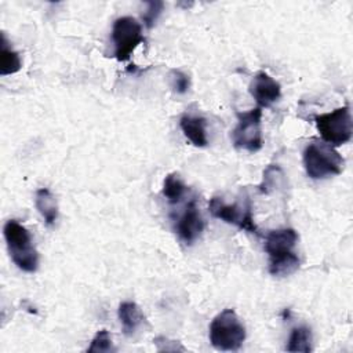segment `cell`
<instances>
[{
    "label": "cell",
    "instance_id": "cell-1",
    "mask_svg": "<svg viewBox=\"0 0 353 353\" xmlns=\"http://www.w3.org/2000/svg\"><path fill=\"white\" fill-rule=\"evenodd\" d=\"M302 161L306 175L314 181L339 175L343 170L342 156L334 146L319 139L307 142L302 153Z\"/></svg>",
    "mask_w": 353,
    "mask_h": 353
},
{
    "label": "cell",
    "instance_id": "cell-2",
    "mask_svg": "<svg viewBox=\"0 0 353 353\" xmlns=\"http://www.w3.org/2000/svg\"><path fill=\"white\" fill-rule=\"evenodd\" d=\"M3 234L8 248V254L18 269L33 273L39 268V252L32 243L29 230L15 219L4 223Z\"/></svg>",
    "mask_w": 353,
    "mask_h": 353
},
{
    "label": "cell",
    "instance_id": "cell-3",
    "mask_svg": "<svg viewBox=\"0 0 353 353\" xmlns=\"http://www.w3.org/2000/svg\"><path fill=\"white\" fill-rule=\"evenodd\" d=\"M210 342L216 350H239L245 341V327L233 309H223L210 324Z\"/></svg>",
    "mask_w": 353,
    "mask_h": 353
},
{
    "label": "cell",
    "instance_id": "cell-4",
    "mask_svg": "<svg viewBox=\"0 0 353 353\" xmlns=\"http://www.w3.org/2000/svg\"><path fill=\"white\" fill-rule=\"evenodd\" d=\"M208 210L214 218L221 219L226 223L234 225L239 229L245 230L251 234L261 236L259 229L254 222L252 205H251V200L247 194L232 204L226 203L222 197L214 196L208 201Z\"/></svg>",
    "mask_w": 353,
    "mask_h": 353
},
{
    "label": "cell",
    "instance_id": "cell-5",
    "mask_svg": "<svg viewBox=\"0 0 353 353\" xmlns=\"http://www.w3.org/2000/svg\"><path fill=\"white\" fill-rule=\"evenodd\" d=\"M314 123L323 141L334 148L347 143L352 138V114L347 105L317 114Z\"/></svg>",
    "mask_w": 353,
    "mask_h": 353
},
{
    "label": "cell",
    "instance_id": "cell-6",
    "mask_svg": "<svg viewBox=\"0 0 353 353\" xmlns=\"http://www.w3.org/2000/svg\"><path fill=\"white\" fill-rule=\"evenodd\" d=\"M237 124L232 132V141L236 149H241L250 153H255L262 149V130L261 119L262 109L259 106L250 109L248 112H239Z\"/></svg>",
    "mask_w": 353,
    "mask_h": 353
},
{
    "label": "cell",
    "instance_id": "cell-7",
    "mask_svg": "<svg viewBox=\"0 0 353 353\" xmlns=\"http://www.w3.org/2000/svg\"><path fill=\"white\" fill-rule=\"evenodd\" d=\"M142 26L132 17H119L112 26V41L114 46L113 55L119 62L128 61L135 48L143 43Z\"/></svg>",
    "mask_w": 353,
    "mask_h": 353
},
{
    "label": "cell",
    "instance_id": "cell-8",
    "mask_svg": "<svg viewBox=\"0 0 353 353\" xmlns=\"http://www.w3.org/2000/svg\"><path fill=\"white\" fill-rule=\"evenodd\" d=\"M174 230L179 240L186 245H192L201 236L204 230V219L197 207L196 199H190L182 214L176 216Z\"/></svg>",
    "mask_w": 353,
    "mask_h": 353
},
{
    "label": "cell",
    "instance_id": "cell-9",
    "mask_svg": "<svg viewBox=\"0 0 353 353\" xmlns=\"http://www.w3.org/2000/svg\"><path fill=\"white\" fill-rule=\"evenodd\" d=\"M248 91L261 109L270 108L281 97L280 83L276 81L269 73H266L263 70L258 72L252 77V80L248 85Z\"/></svg>",
    "mask_w": 353,
    "mask_h": 353
},
{
    "label": "cell",
    "instance_id": "cell-10",
    "mask_svg": "<svg viewBox=\"0 0 353 353\" xmlns=\"http://www.w3.org/2000/svg\"><path fill=\"white\" fill-rule=\"evenodd\" d=\"M298 243V233L292 228H281L269 230L265 236V251L270 258L288 255Z\"/></svg>",
    "mask_w": 353,
    "mask_h": 353
},
{
    "label": "cell",
    "instance_id": "cell-11",
    "mask_svg": "<svg viewBox=\"0 0 353 353\" xmlns=\"http://www.w3.org/2000/svg\"><path fill=\"white\" fill-rule=\"evenodd\" d=\"M179 127L188 141L196 148H205L208 145L207 138V123L201 116L193 114H182L179 119Z\"/></svg>",
    "mask_w": 353,
    "mask_h": 353
},
{
    "label": "cell",
    "instance_id": "cell-12",
    "mask_svg": "<svg viewBox=\"0 0 353 353\" xmlns=\"http://www.w3.org/2000/svg\"><path fill=\"white\" fill-rule=\"evenodd\" d=\"M117 317L120 320L123 334L127 336H132L145 321L141 307L131 301H125L119 305Z\"/></svg>",
    "mask_w": 353,
    "mask_h": 353
},
{
    "label": "cell",
    "instance_id": "cell-13",
    "mask_svg": "<svg viewBox=\"0 0 353 353\" xmlns=\"http://www.w3.org/2000/svg\"><path fill=\"white\" fill-rule=\"evenodd\" d=\"M34 205L44 219V223L52 226L58 219V203L52 192L47 188H40L34 194Z\"/></svg>",
    "mask_w": 353,
    "mask_h": 353
},
{
    "label": "cell",
    "instance_id": "cell-14",
    "mask_svg": "<svg viewBox=\"0 0 353 353\" xmlns=\"http://www.w3.org/2000/svg\"><path fill=\"white\" fill-rule=\"evenodd\" d=\"M22 68V61L19 54L10 46L6 34H1V48H0V74L8 76L19 72Z\"/></svg>",
    "mask_w": 353,
    "mask_h": 353
},
{
    "label": "cell",
    "instance_id": "cell-15",
    "mask_svg": "<svg viewBox=\"0 0 353 353\" xmlns=\"http://www.w3.org/2000/svg\"><path fill=\"white\" fill-rule=\"evenodd\" d=\"M188 192V186L176 172L168 174L163 181L161 194L170 204L179 203Z\"/></svg>",
    "mask_w": 353,
    "mask_h": 353
},
{
    "label": "cell",
    "instance_id": "cell-16",
    "mask_svg": "<svg viewBox=\"0 0 353 353\" xmlns=\"http://www.w3.org/2000/svg\"><path fill=\"white\" fill-rule=\"evenodd\" d=\"M312 330L306 325H298L291 330V334L287 339L285 350L309 353L312 352Z\"/></svg>",
    "mask_w": 353,
    "mask_h": 353
},
{
    "label": "cell",
    "instance_id": "cell-17",
    "mask_svg": "<svg viewBox=\"0 0 353 353\" xmlns=\"http://www.w3.org/2000/svg\"><path fill=\"white\" fill-rule=\"evenodd\" d=\"M299 258L295 252H291L288 255L270 258L268 270L274 277H285L292 273H295L299 269Z\"/></svg>",
    "mask_w": 353,
    "mask_h": 353
},
{
    "label": "cell",
    "instance_id": "cell-18",
    "mask_svg": "<svg viewBox=\"0 0 353 353\" xmlns=\"http://www.w3.org/2000/svg\"><path fill=\"white\" fill-rule=\"evenodd\" d=\"M284 183V172L279 164H270L263 171L262 182L259 183V192L263 194H270L279 186Z\"/></svg>",
    "mask_w": 353,
    "mask_h": 353
},
{
    "label": "cell",
    "instance_id": "cell-19",
    "mask_svg": "<svg viewBox=\"0 0 353 353\" xmlns=\"http://www.w3.org/2000/svg\"><path fill=\"white\" fill-rule=\"evenodd\" d=\"M168 84L175 94L183 95L190 88V77L179 69H171L168 73Z\"/></svg>",
    "mask_w": 353,
    "mask_h": 353
},
{
    "label": "cell",
    "instance_id": "cell-20",
    "mask_svg": "<svg viewBox=\"0 0 353 353\" xmlns=\"http://www.w3.org/2000/svg\"><path fill=\"white\" fill-rule=\"evenodd\" d=\"M113 343H112V338L110 334L106 330H101L95 334V336L92 338L90 346L87 347V352L90 353H101V352H113Z\"/></svg>",
    "mask_w": 353,
    "mask_h": 353
},
{
    "label": "cell",
    "instance_id": "cell-21",
    "mask_svg": "<svg viewBox=\"0 0 353 353\" xmlns=\"http://www.w3.org/2000/svg\"><path fill=\"white\" fill-rule=\"evenodd\" d=\"M163 8H164L163 1H148L146 3V10L142 12V21L148 29L154 26L156 21L159 19V17L163 12Z\"/></svg>",
    "mask_w": 353,
    "mask_h": 353
},
{
    "label": "cell",
    "instance_id": "cell-22",
    "mask_svg": "<svg viewBox=\"0 0 353 353\" xmlns=\"http://www.w3.org/2000/svg\"><path fill=\"white\" fill-rule=\"evenodd\" d=\"M154 345L157 346L159 352H176V350H185L178 341H170L168 338L164 336H157L154 341Z\"/></svg>",
    "mask_w": 353,
    "mask_h": 353
}]
</instances>
